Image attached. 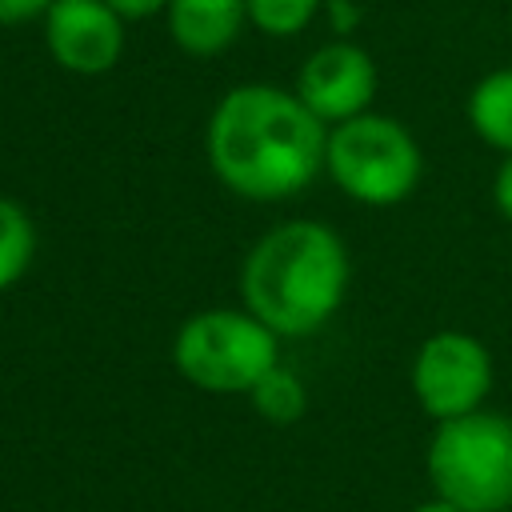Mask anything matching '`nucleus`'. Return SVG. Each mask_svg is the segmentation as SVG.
I'll use <instances>...</instances> for the list:
<instances>
[{
	"instance_id": "nucleus-1",
	"label": "nucleus",
	"mask_w": 512,
	"mask_h": 512,
	"mask_svg": "<svg viewBox=\"0 0 512 512\" xmlns=\"http://www.w3.org/2000/svg\"><path fill=\"white\" fill-rule=\"evenodd\" d=\"M324 144L328 124H320L296 92L272 84L228 88L204 132L216 180L260 204L304 192L324 168Z\"/></svg>"
},
{
	"instance_id": "nucleus-2",
	"label": "nucleus",
	"mask_w": 512,
	"mask_h": 512,
	"mask_svg": "<svg viewBox=\"0 0 512 512\" xmlns=\"http://www.w3.org/2000/svg\"><path fill=\"white\" fill-rule=\"evenodd\" d=\"M348 276V248L328 224L284 220L248 248L240 296L276 336H308L336 316Z\"/></svg>"
},
{
	"instance_id": "nucleus-3",
	"label": "nucleus",
	"mask_w": 512,
	"mask_h": 512,
	"mask_svg": "<svg viewBox=\"0 0 512 512\" xmlns=\"http://www.w3.org/2000/svg\"><path fill=\"white\" fill-rule=\"evenodd\" d=\"M428 480L440 500L460 512L512 508V420L476 408L440 420L428 440Z\"/></svg>"
},
{
	"instance_id": "nucleus-4",
	"label": "nucleus",
	"mask_w": 512,
	"mask_h": 512,
	"mask_svg": "<svg viewBox=\"0 0 512 512\" xmlns=\"http://www.w3.org/2000/svg\"><path fill=\"white\" fill-rule=\"evenodd\" d=\"M172 364L200 392L248 396L260 376L280 364V336L248 308H204L180 324Z\"/></svg>"
},
{
	"instance_id": "nucleus-5",
	"label": "nucleus",
	"mask_w": 512,
	"mask_h": 512,
	"mask_svg": "<svg viewBox=\"0 0 512 512\" xmlns=\"http://www.w3.org/2000/svg\"><path fill=\"white\" fill-rule=\"evenodd\" d=\"M324 172L348 200L368 208H392L416 192L424 156L416 136L400 120L384 112H360L328 128Z\"/></svg>"
},
{
	"instance_id": "nucleus-6",
	"label": "nucleus",
	"mask_w": 512,
	"mask_h": 512,
	"mask_svg": "<svg viewBox=\"0 0 512 512\" xmlns=\"http://www.w3.org/2000/svg\"><path fill=\"white\" fill-rule=\"evenodd\" d=\"M492 380H496L492 352L472 332L444 328V332H432L416 348L412 392H416V404L436 424L484 408V396L492 392Z\"/></svg>"
},
{
	"instance_id": "nucleus-7",
	"label": "nucleus",
	"mask_w": 512,
	"mask_h": 512,
	"mask_svg": "<svg viewBox=\"0 0 512 512\" xmlns=\"http://www.w3.org/2000/svg\"><path fill=\"white\" fill-rule=\"evenodd\" d=\"M376 60L356 44V40H332L320 44L296 72V96L304 100V108L336 128L360 112H372V96H376Z\"/></svg>"
},
{
	"instance_id": "nucleus-8",
	"label": "nucleus",
	"mask_w": 512,
	"mask_h": 512,
	"mask_svg": "<svg viewBox=\"0 0 512 512\" xmlns=\"http://www.w3.org/2000/svg\"><path fill=\"white\" fill-rule=\"evenodd\" d=\"M44 44L64 72L100 76L124 52V20L104 0H56L44 12Z\"/></svg>"
},
{
	"instance_id": "nucleus-9",
	"label": "nucleus",
	"mask_w": 512,
	"mask_h": 512,
	"mask_svg": "<svg viewBox=\"0 0 512 512\" xmlns=\"http://www.w3.org/2000/svg\"><path fill=\"white\" fill-rule=\"evenodd\" d=\"M168 36L188 56H220L248 24V0H168Z\"/></svg>"
},
{
	"instance_id": "nucleus-10",
	"label": "nucleus",
	"mask_w": 512,
	"mask_h": 512,
	"mask_svg": "<svg viewBox=\"0 0 512 512\" xmlns=\"http://www.w3.org/2000/svg\"><path fill=\"white\" fill-rule=\"evenodd\" d=\"M468 124L472 132L496 148V152H512V64L508 68H492L488 76H480L468 92Z\"/></svg>"
},
{
	"instance_id": "nucleus-11",
	"label": "nucleus",
	"mask_w": 512,
	"mask_h": 512,
	"mask_svg": "<svg viewBox=\"0 0 512 512\" xmlns=\"http://www.w3.org/2000/svg\"><path fill=\"white\" fill-rule=\"evenodd\" d=\"M32 256H36V224H32V216L16 200L0 196V292L12 288L28 272Z\"/></svg>"
},
{
	"instance_id": "nucleus-12",
	"label": "nucleus",
	"mask_w": 512,
	"mask_h": 512,
	"mask_svg": "<svg viewBox=\"0 0 512 512\" xmlns=\"http://www.w3.org/2000/svg\"><path fill=\"white\" fill-rule=\"evenodd\" d=\"M248 396H252V408H256L268 424H292V420H300L304 408H308V392H304L300 376H296L292 368H284V364L268 368V372L260 376V384H256Z\"/></svg>"
},
{
	"instance_id": "nucleus-13",
	"label": "nucleus",
	"mask_w": 512,
	"mask_h": 512,
	"mask_svg": "<svg viewBox=\"0 0 512 512\" xmlns=\"http://www.w3.org/2000/svg\"><path fill=\"white\" fill-rule=\"evenodd\" d=\"M320 0H248V24L264 36H296L312 24Z\"/></svg>"
},
{
	"instance_id": "nucleus-14",
	"label": "nucleus",
	"mask_w": 512,
	"mask_h": 512,
	"mask_svg": "<svg viewBox=\"0 0 512 512\" xmlns=\"http://www.w3.org/2000/svg\"><path fill=\"white\" fill-rule=\"evenodd\" d=\"M56 0H0V24H28V20H44V12Z\"/></svg>"
},
{
	"instance_id": "nucleus-15",
	"label": "nucleus",
	"mask_w": 512,
	"mask_h": 512,
	"mask_svg": "<svg viewBox=\"0 0 512 512\" xmlns=\"http://www.w3.org/2000/svg\"><path fill=\"white\" fill-rule=\"evenodd\" d=\"M124 24L128 20H148V16H164L168 12V0H104Z\"/></svg>"
},
{
	"instance_id": "nucleus-16",
	"label": "nucleus",
	"mask_w": 512,
	"mask_h": 512,
	"mask_svg": "<svg viewBox=\"0 0 512 512\" xmlns=\"http://www.w3.org/2000/svg\"><path fill=\"white\" fill-rule=\"evenodd\" d=\"M492 200H496V212L504 220H512V152L500 160V168L492 176Z\"/></svg>"
},
{
	"instance_id": "nucleus-17",
	"label": "nucleus",
	"mask_w": 512,
	"mask_h": 512,
	"mask_svg": "<svg viewBox=\"0 0 512 512\" xmlns=\"http://www.w3.org/2000/svg\"><path fill=\"white\" fill-rule=\"evenodd\" d=\"M356 4L352 0H328V20H332V32L336 40H348V32L356 28Z\"/></svg>"
},
{
	"instance_id": "nucleus-18",
	"label": "nucleus",
	"mask_w": 512,
	"mask_h": 512,
	"mask_svg": "<svg viewBox=\"0 0 512 512\" xmlns=\"http://www.w3.org/2000/svg\"><path fill=\"white\" fill-rule=\"evenodd\" d=\"M412 512H460V508H452L448 500H440V496H432V500H424V504H416Z\"/></svg>"
}]
</instances>
